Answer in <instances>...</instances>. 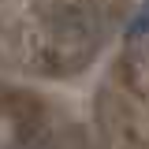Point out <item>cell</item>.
<instances>
[{
    "label": "cell",
    "instance_id": "6da1fadb",
    "mask_svg": "<svg viewBox=\"0 0 149 149\" xmlns=\"http://www.w3.org/2000/svg\"><path fill=\"white\" fill-rule=\"evenodd\" d=\"M142 34H149V0L142 4V11L130 19V26H127V37H142Z\"/></svg>",
    "mask_w": 149,
    "mask_h": 149
}]
</instances>
